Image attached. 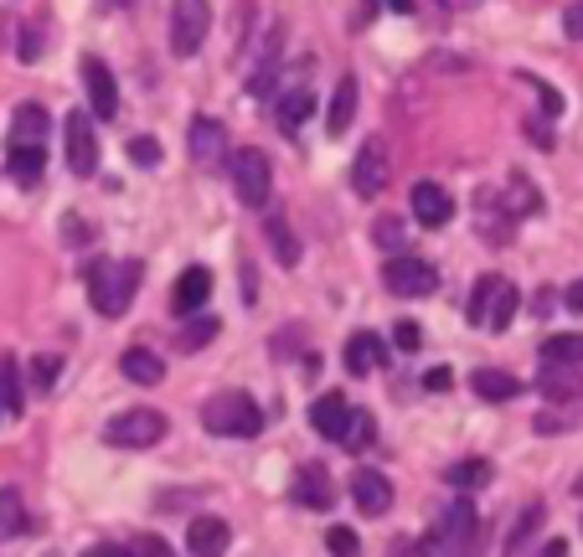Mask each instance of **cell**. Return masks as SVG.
I'll use <instances>...</instances> for the list:
<instances>
[{
  "mask_svg": "<svg viewBox=\"0 0 583 557\" xmlns=\"http://www.w3.org/2000/svg\"><path fill=\"white\" fill-rule=\"evenodd\" d=\"M516 310H522V289L501 274H480L475 295H470V326L475 331H507Z\"/></svg>",
  "mask_w": 583,
  "mask_h": 557,
  "instance_id": "7a4b0ae2",
  "label": "cell"
},
{
  "mask_svg": "<svg viewBox=\"0 0 583 557\" xmlns=\"http://www.w3.org/2000/svg\"><path fill=\"white\" fill-rule=\"evenodd\" d=\"M21 532H27V506L16 491H0V543H11Z\"/></svg>",
  "mask_w": 583,
  "mask_h": 557,
  "instance_id": "f1b7e54d",
  "label": "cell"
},
{
  "mask_svg": "<svg viewBox=\"0 0 583 557\" xmlns=\"http://www.w3.org/2000/svg\"><path fill=\"white\" fill-rule=\"evenodd\" d=\"M392 182V161H388V145L382 140H367L351 161V186L357 196H382V186Z\"/></svg>",
  "mask_w": 583,
  "mask_h": 557,
  "instance_id": "30bf717a",
  "label": "cell"
},
{
  "mask_svg": "<svg viewBox=\"0 0 583 557\" xmlns=\"http://www.w3.org/2000/svg\"><path fill=\"white\" fill-rule=\"evenodd\" d=\"M264 233H269L274 258H279V264H295V258H299V243L289 238V227H285V217H279V212L269 217V227H264Z\"/></svg>",
  "mask_w": 583,
  "mask_h": 557,
  "instance_id": "d6a6232c",
  "label": "cell"
},
{
  "mask_svg": "<svg viewBox=\"0 0 583 557\" xmlns=\"http://www.w3.org/2000/svg\"><path fill=\"white\" fill-rule=\"evenodd\" d=\"M130 557H171V547H165L161 537L140 532V537H130Z\"/></svg>",
  "mask_w": 583,
  "mask_h": 557,
  "instance_id": "f35d334b",
  "label": "cell"
},
{
  "mask_svg": "<svg viewBox=\"0 0 583 557\" xmlns=\"http://www.w3.org/2000/svg\"><path fill=\"white\" fill-rule=\"evenodd\" d=\"M27 37H21V58L37 62V52H42V27H21Z\"/></svg>",
  "mask_w": 583,
  "mask_h": 557,
  "instance_id": "b9f144b4",
  "label": "cell"
},
{
  "mask_svg": "<svg viewBox=\"0 0 583 557\" xmlns=\"http://www.w3.org/2000/svg\"><path fill=\"white\" fill-rule=\"evenodd\" d=\"M279 58H285V27L274 21V27L264 31V42H258L254 73H248V93H254V99H264V93L274 89V78H279Z\"/></svg>",
  "mask_w": 583,
  "mask_h": 557,
  "instance_id": "7c38bea8",
  "label": "cell"
},
{
  "mask_svg": "<svg viewBox=\"0 0 583 557\" xmlns=\"http://www.w3.org/2000/svg\"><path fill=\"white\" fill-rule=\"evenodd\" d=\"M202 429L217 439H254L264 429V408L248 398V392H223L202 408Z\"/></svg>",
  "mask_w": 583,
  "mask_h": 557,
  "instance_id": "3957f363",
  "label": "cell"
},
{
  "mask_svg": "<svg viewBox=\"0 0 583 557\" xmlns=\"http://www.w3.org/2000/svg\"><path fill=\"white\" fill-rule=\"evenodd\" d=\"M120 372L135 382V388H155L165 377V362H161V351H150V347H130L120 357Z\"/></svg>",
  "mask_w": 583,
  "mask_h": 557,
  "instance_id": "7402d4cb",
  "label": "cell"
},
{
  "mask_svg": "<svg viewBox=\"0 0 583 557\" xmlns=\"http://www.w3.org/2000/svg\"><path fill=\"white\" fill-rule=\"evenodd\" d=\"M227 543H233V527H227L223 516H196L192 527H186V547L196 557H223Z\"/></svg>",
  "mask_w": 583,
  "mask_h": 557,
  "instance_id": "ac0fdd59",
  "label": "cell"
},
{
  "mask_svg": "<svg viewBox=\"0 0 583 557\" xmlns=\"http://www.w3.org/2000/svg\"><path fill=\"white\" fill-rule=\"evenodd\" d=\"M382 285H388V295H398V300H419V295H434L439 289V274L434 264H423V258H388V269H382Z\"/></svg>",
  "mask_w": 583,
  "mask_h": 557,
  "instance_id": "ba28073f",
  "label": "cell"
},
{
  "mask_svg": "<svg viewBox=\"0 0 583 557\" xmlns=\"http://www.w3.org/2000/svg\"><path fill=\"white\" fill-rule=\"evenodd\" d=\"M130 161H135L140 171H155V166H161V145H155L150 135H135V140H130Z\"/></svg>",
  "mask_w": 583,
  "mask_h": 557,
  "instance_id": "74e56055",
  "label": "cell"
},
{
  "mask_svg": "<svg viewBox=\"0 0 583 557\" xmlns=\"http://www.w3.org/2000/svg\"><path fill=\"white\" fill-rule=\"evenodd\" d=\"M6 145H47V109L42 104H21V109H16Z\"/></svg>",
  "mask_w": 583,
  "mask_h": 557,
  "instance_id": "cb8c5ba5",
  "label": "cell"
},
{
  "mask_svg": "<svg viewBox=\"0 0 583 557\" xmlns=\"http://www.w3.org/2000/svg\"><path fill=\"white\" fill-rule=\"evenodd\" d=\"M233 186H238L243 207H269L274 202V171L258 151H238L233 155Z\"/></svg>",
  "mask_w": 583,
  "mask_h": 557,
  "instance_id": "52a82bcc",
  "label": "cell"
},
{
  "mask_svg": "<svg viewBox=\"0 0 583 557\" xmlns=\"http://www.w3.org/2000/svg\"><path fill=\"white\" fill-rule=\"evenodd\" d=\"M408 207H413V217H419L423 227H444L449 217H454V196H449L439 182H413Z\"/></svg>",
  "mask_w": 583,
  "mask_h": 557,
  "instance_id": "9a60e30c",
  "label": "cell"
},
{
  "mask_svg": "<svg viewBox=\"0 0 583 557\" xmlns=\"http://www.w3.org/2000/svg\"><path fill=\"white\" fill-rule=\"evenodd\" d=\"M542 557H569V543H548V553Z\"/></svg>",
  "mask_w": 583,
  "mask_h": 557,
  "instance_id": "bcb514c9",
  "label": "cell"
},
{
  "mask_svg": "<svg viewBox=\"0 0 583 557\" xmlns=\"http://www.w3.org/2000/svg\"><path fill=\"white\" fill-rule=\"evenodd\" d=\"M542 516H548V512H542V501H532V506H526V512L516 516V527H511V537H507V557H516V553H522V543H526V537H532V532L542 527Z\"/></svg>",
  "mask_w": 583,
  "mask_h": 557,
  "instance_id": "1f68e13d",
  "label": "cell"
},
{
  "mask_svg": "<svg viewBox=\"0 0 583 557\" xmlns=\"http://www.w3.org/2000/svg\"><path fill=\"white\" fill-rule=\"evenodd\" d=\"M295 501L305 506V512H330V501H336V485H330V475L320 465H299L295 475Z\"/></svg>",
  "mask_w": 583,
  "mask_h": 557,
  "instance_id": "d6986e66",
  "label": "cell"
},
{
  "mask_svg": "<svg viewBox=\"0 0 583 557\" xmlns=\"http://www.w3.org/2000/svg\"><path fill=\"white\" fill-rule=\"evenodd\" d=\"M0 419H6V408H0Z\"/></svg>",
  "mask_w": 583,
  "mask_h": 557,
  "instance_id": "f907efd6",
  "label": "cell"
},
{
  "mask_svg": "<svg viewBox=\"0 0 583 557\" xmlns=\"http://www.w3.org/2000/svg\"><path fill=\"white\" fill-rule=\"evenodd\" d=\"M372 439H377V419H372V413H351V423H346V434H341V450L361 454V450H372Z\"/></svg>",
  "mask_w": 583,
  "mask_h": 557,
  "instance_id": "f546056e",
  "label": "cell"
},
{
  "mask_svg": "<svg viewBox=\"0 0 583 557\" xmlns=\"http://www.w3.org/2000/svg\"><path fill=\"white\" fill-rule=\"evenodd\" d=\"M454 6H475V0H454Z\"/></svg>",
  "mask_w": 583,
  "mask_h": 557,
  "instance_id": "681fc988",
  "label": "cell"
},
{
  "mask_svg": "<svg viewBox=\"0 0 583 557\" xmlns=\"http://www.w3.org/2000/svg\"><path fill=\"white\" fill-rule=\"evenodd\" d=\"M83 285H89V300L99 316H124L130 300H135L140 289V264H124V258H93L89 269H83Z\"/></svg>",
  "mask_w": 583,
  "mask_h": 557,
  "instance_id": "6da1fadb",
  "label": "cell"
},
{
  "mask_svg": "<svg viewBox=\"0 0 583 557\" xmlns=\"http://www.w3.org/2000/svg\"><path fill=\"white\" fill-rule=\"evenodd\" d=\"M6 171L21 186H37V176L47 171V145H6Z\"/></svg>",
  "mask_w": 583,
  "mask_h": 557,
  "instance_id": "603a6c76",
  "label": "cell"
},
{
  "mask_svg": "<svg viewBox=\"0 0 583 557\" xmlns=\"http://www.w3.org/2000/svg\"><path fill=\"white\" fill-rule=\"evenodd\" d=\"M480 537V516L470 501H454L444 512V522H439V532L423 543V553H444V557H460V547H475Z\"/></svg>",
  "mask_w": 583,
  "mask_h": 557,
  "instance_id": "5b68a950",
  "label": "cell"
},
{
  "mask_svg": "<svg viewBox=\"0 0 583 557\" xmlns=\"http://www.w3.org/2000/svg\"><path fill=\"white\" fill-rule=\"evenodd\" d=\"M573 496H583V475H579V481H573Z\"/></svg>",
  "mask_w": 583,
  "mask_h": 557,
  "instance_id": "c3c4849f",
  "label": "cell"
},
{
  "mask_svg": "<svg viewBox=\"0 0 583 557\" xmlns=\"http://www.w3.org/2000/svg\"><path fill=\"white\" fill-rule=\"evenodd\" d=\"M351 501L361 516H388L392 512V481L382 470H357L351 475Z\"/></svg>",
  "mask_w": 583,
  "mask_h": 557,
  "instance_id": "4fadbf2b",
  "label": "cell"
},
{
  "mask_svg": "<svg viewBox=\"0 0 583 557\" xmlns=\"http://www.w3.org/2000/svg\"><path fill=\"white\" fill-rule=\"evenodd\" d=\"M357 78L346 73L341 83H336V93H330V104H326V130L330 135H346L351 130V120H357Z\"/></svg>",
  "mask_w": 583,
  "mask_h": 557,
  "instance_id": "44dd1931",
  "label": "cell"
},
{
  "mask_svg": "<svg viewBox=\"0 0 583 557\" xmlns=\"http://www.w3.org/2000/svg\"><path fill=\"white\" fill-rule=\"evenodd\" d=\"M165 439V413L155 408H130V413H114L104 423V444L114 450H155Z\"/></svg>",
  "mask_w": 583,
  "mask_h": 557,
  "instance_id": "277c9868",
  "label": "cell"
},
{
  "mask_svg": "<svg viewBox=\"0 0 583 557\" xmlns=\"http://www.w3.org/2000/svg\"><path fill=\"white\" fill-rule=\"evenodd\" d=\"M58 377H62V357H47V351L42 357H31V382H37L42 392L58 388Z\"/></svg>",
  "mask_w": 583,
  "mask_h": 557,
  "instance_id": "e575fe53",
  "label": "cell"
},
{
  "mask_svg": "<svg viewBox=\"0 0 583 557\" xmlns=\"http://www.w3.org/2000/svg\"><path fill=\"white\" fill-rule=\"evenodd\" d=\"M388 11H398V16H408V11H413V0H388Z\"/></svg>",
  "mask_w": 583,
  "mask_h": 557,
  "instance_id": "7dc6e473",
  "label": "cell"
},
{
  "mask_svg": "<svg viewBox=\"0 0 583 557\" xmlns=\"http://www.w3.org/2000/svg\"><path fill=\"white\" fill-rule=\"evenodd\" d=\"M542 367H583V336L563 331L542 341Z\"/></svg>",
  "mask_w": 583,
  "mask_h": 557,
  "instance_id": "4316f807",
  "label": "cell"
},
{
  "mask_svg": "<svg viewBox=\"0 0 583 557\" xmlns=\"http://www.w3.org/2000/svg\"><path fill=\"white\" fill-rule=\"evenodd\" d=\"M310 109H315L310 89L285 93V99H279V114H274V124H279V135H299V130H305V120H310Z\"/></svg>",
  "mask_w": 583,
  "mask_h": 557,
  "instance_id": "484cf974",
  "label": "cell"
},
{
  "mask_svg": "<svg viewBox=\"0 0 583 557\" xmlns=\"http://www.w3.org/2000/svg\"><path fill=\"white\" fill-rule=\"evenodd\" d=\"M470 388H475V398H485V403H507V398L522 392V377L495 372V367H480V372H470Z\"/></svg>",
  "mask_w": 583,
  "mask_h": 557,
  "instance_id": "d4e9b609",
  "label": "cell"
},
{
  "mask_svg": "<svg viewBox=\"0 0 583 557\" xmlns=\"http://www.w3.org/2000/svg\"><path fill=\"white\" fill-rule=\"evenodd\" d=\"M83 557H130V547H120V543H104V547H89Z\"/></svg>",
  "mask_w": 583,
  "mask_h": 557,
  "instance_id": "ee69618b",
  "label": "cell"
},
{
  "mask_svg": "<svg viewBox=\"0 0 583 557\" xmlns=\"http://www.w3.org/2000/svg\"><path fill=\"white\" fill-rule=\"evenodd\" d=\"M62 140H68V166H73V176H93V171H99V135H93L89 114H68Z\"/></svg>",
  "mask_w": 583,
  "mask_h": 557,
  "instance_id": "8fae6325",
  "label": "cell"
},
{
  "mask_svg": "<svg viewBox=\"0 0 583 557\" xmlns=\"http://www.w3.org/2000/svg\"><path fill=\"white\" fill-rule=\"evenodd\" d=\"M372 238H377V248H388V254H398V248H403V223H398V217H377Z\"/></svg>",
  "mask_w": 583,
  "mask_h": 557,
  "instance_id": "8d00e7d4",
  "label": "cell"
},
{
  "mask_svg": "<svg viewBox=\"0 0 583 557\" xmlns=\"http://www.w3.org/2000/svg\"><path fill=\"white\" fill-rule=\"evenodd\" d=\"M419 341H423L419 326H413V320H398V331H392V347H398V351H419Z\"/></svg>",
  "mask_w": 583,
  "mask_h": 557,
  "instance_id": "ab89813d",
  "label": "cell"
},
{
  "mask_svg": "<svg viewBox=\"0 0 583 557\" xmlns=\"http://www.w3.org/2000/svg\"><path fill=\"white\" fill-rule=\"evenodd\" d=\"M192 320V326H186V331H181V351H196V347H207L212 336H217V320L212 316H202V310H196V316H186Z\"/></svg>",
  "mask_w": 583,
  "mask_h": 557,
  "instance_id": "836d02e7",
  "label": "cell"
},
{
  "mask_svg": "<svg viewBox=\"0 0 583 557\" xmlns=\"http://www.w3.org/2000/svg\"><path fill=\"white\" fill-rule=\"evenodd\" d=\"M207 300H212V274L202 269V264H192V269L176 279V289H171V310H176V316H196Z\"/></svg>",
  "mask_w": 583,
  "mask_h": 557,
  "instance_id": "e0dca14e",
  "label": "cell"
},
{
  "mask_svg": "<svg viewBox=\"0 0 583 557\" xmlns=\"http://www.w3.org/2000/svg\"><path fill=\"white\" fill-rule=\"evenodd\" d=\"M0 408H6V419H16V413H21V372H16V362L11 357H6V362H0Z\"/></svg>",
  "mask_w": 583,
  "mask_h": 557,
  "instance_id": "4dcf8cb0",
  "label": "cell"
},
{
  "mask_svg": "<svg viewBox=\"0 0 583 557\" xmlns=\"http://www.w3.org/2000/svg\"><path fill=\"white\" fill-rule=\"evenodd\" d=\"M563 31H569L573 42H583V0H579V6H569V11H563Z\"/></svg>",
  "mask_w": 583,
  "mask_h": 557,
  "instance_id": "60d3db41",
  "label": "cell"
},
{
  "mask_svg": "<svg viewBox=\"0 0 583 557\" xmlns=\"http://www.w3.org/2000/svg\"><path fill=\"white\" fill-rule=\"evenodd\" d=\"M444 481L454 491H480V485H491V460H460V465H449Z\"/></svg>",
  "mask_w": 583,
  "mask_h": 557,
  "instance_id": "83f0119b",
  "label": "cell"
},
{
  "mask_svg": "<svg viewBox=\"0 0 583 557\" xmlns=\"http://www.w3.org/2000/svg\"><path fill=\"white\" fill-rule=\"evenodd\" d=\"M326 547H330V557H357L361 553V537L351 527H330L326 532Z\"/></svg>",
  "mask_w": 583,
  "mask_h": 557,
  "instance_id": "d590c367",
  "label": "cell"
},
{
  "mask_svg": "<svg viewBox=\"0 0 583 557\" xmlns=\"http://www.w3.org/2000/svg\"><path fill=\"white\" fill-rule=\"evenodd\" d=\"M212 11L207 0H171V52L176 58H192L196 47L207 42Z\"/></svg>",
  "mask_w": 583,
  "mask_h": 557,
  "instance_id": "8992f818",
  "label": "cell"
},
{
  "mask_svg": "<svg viewBox=\"0 0 583 557\" xmlns=\"http://www.w3.org/2000/svg\"><path fill=\"white\" fill-rule=\"evenodd\" d=\"M351 413H357V408H351V398H341V392H326V398H315V403H310V429L320 439H330V444H341Z\"/></svg>",
  "mask_w": 583,
  "mask_h": 557,
  "instance_id": "5bb4252c",
  "label": "cell"
},
{
  "mask_svg": "<svg viewBox=\"0 0 583 557\" xmlns=\"http://www.w3.org/2000/svg\"><path fill=\"white\" fill-rule=\"evenodd\" d=\"M449 382H454V377H449V372H444V367H434V372L423 377V388H429V392H444V388H449Z\"/></svg>",
  "mask_w": 583,
  "mask_h": 557,
  "instance_id": "7bdbcfd3",
  "label": "cell"
},
{
  "mask_svg": "<svg viewBox=\"0 0 583 557\" xmlns=\"http://www.w3.org/2000/svg\"><path fill=\"white\" fill-rule=\"evenodd\" d=\"M341 362H346V372H351V377H372L377 367L388 362V341H382L377 331H357L351 341H346Z\"/></svg>",
  "mask_w": 583,
  "mask_h": 557,
  "instance_id": "2e32d148",
  "label": "cell"
},
{
  "mask_svg": "<svg viewBox=\"0 0 583 557\" xmlns=\"http://www.w3.org/2000/svg\"><path fill=\"white\" fill-rule=\"evenodd\" d=\"M192 161L196 166H217V161H223V151H227V130L217 120H207V114H202V120H192Z\"/></svg>",
  "mask_w": 583,
  "mask_h": 557,
  "instance_id": "ffe728a7",
  "label": "cell"
},
{
  "mask_svg": "<svg viewBox=\"0 0 583 557\" xmlns=\"http://www.w3.org/2000/svg\"><path fill=\"white\" fill-rule=\"evenodd\" d=\"M569 310H583V279L579 285H569Z\"/></svg>",
  "mask_w": 583,
  "mask_h": 557,
  "instance_id": "f6af8a7d",
  "label": "cell"
},
{
  "mask_svg": "<svg viewBox=\"0 0 583 557\" xmlns=\"http://www.w3.org/2000/svg\"><path fill=\"white\" fill-rule=\"evenodd\" d=\"M83 93H89V109L93 120H114L120 114V83H114V73H109L104 58H83Z\"/></svg>",
  "mask_w": 583,
  "mask_h": 557,
  "instance_id": "9c48e42d",
  "label": "cell"
}]
</instances>
